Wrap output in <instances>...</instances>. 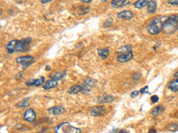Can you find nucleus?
Wrapping results in <instances>:
<instances>
[{
  "mask_svg": "<svg viewBox=\"0 0 178 133\" xmlns=\"http://www.w3.org/2000/svg\"><path fill=\"white\" fill-rule=\"evenodd\" d=\"M82 92V87L80 85H74L68 90V93L71 95H75Z\"/></svg>",
  "mask_w": 178,
  "mask_h": 133,
  "instance_id": "nucleus-21",
  "label": "nucleus"
},
{
  "mask_svg": "<svg viewBox=\"0 0 178 133\" xmlns=\"http://www.w3.org/2000/svg\"><path fill=\"white\" fill-rule=\"evenodd\" d=\"M140 77H141V75L139 73H135L134 75V77H133L134 81H136H136H138V80L140 78Z\"/></svg>",
  "mask_w": 178,
  "mask_h": 133,
  "instance_id": "nucleus-28",
  "label": "nucleus"
},
{
  "mask_svg": "<svg viewBox=\"0 0 178 133\" xmlns=\"http://www.w3.org/2000/svg\"><path fill=\"white\" fill-rule=\"evenodd\" d=\"M56 133H81L80 129L71 126L69 123H62L55 128Z\"/></svg>",
  "mask_w": 178,
  "mask_h": 133,
  "instance_id": "nucleus-5",
  "label": "nucleus"
},
{
  "mask_svg": "<svg viewBox=\"0 0 178 133\" xmlns=\"http://www.w3.org/2000/svg\"><path fill=\"white\" fill-rule=\"evenodd\" d=\"M163 18L157 17L153 19L148 25L147 30L151 35H157L163 30Z\"/></svg>",
  "mask_w": 178,
  "mask_h": 133,
  "instance_id": "nucleus-4",
  "label": "nucleus"
},
{
  "mask_svg": "<svg viewBox=\"0 0 178 133\" xmlns=\"http://www.w3.org/2000/svg\"><path fill=\"white\" fill-rule=\"evenodd\" d=\"M112 24H113V19H111V18H108V19H107V20L104 22L103 27L104 28L109 27H111V25H112Z\"/></svg>",
  "mask_w": 178,
  "mask_h": 133,
  "instance_id": "nucleus-24",
  "label": "nucleus"
},
{
  "mask_svg": "<svg viewBox=\"0 0 178 133\" xmlns=\"http://www.w3.org/2000/svg\"><path fill=\"white\" fill-rule=\"evenodd\" d=\"M53 1V0H41V3H42V4H45V3L50 2V1Z\"/></svg>",
  "mask_w": 178,
  "mask_h": 133,
  "instance_id": "nucleus-31",
  "label": "nucleus"
},
{
  "mask_svg": "<svg viewBox=\"0 0 178 133\" xmlns=\"http://www.w3.org/2000/svg\"><path fill=\"white\" fill-rule=\"evenodd\" d=\"M148 86H145V87L141 89L140 93H142V94H144V93H148V92H147V90H148Z\"/></svg>",
  "mask_w": 178,
  "mask_h": 133,
  "instance_id": "nucleus-29",
  "label": "nucleus"
},
{
  "mask_svg": "<svg viewBox=\"0 0 178 133\" xmlns=\"http://www.w3.org/2000/svg\"><path fill=\"white\" fill-rule=\"evenodd\" d=\"M66 75V71H62V72H52L50 75V78L51 79H54L56 81H59L63 78Z\"/></svg>",
  "mask_w": 178,
  "mask_h": 133,
  "instance_id": "nucleus-16",
  "label": "nucleus"
},
{
  "mask_svg": "<svg viewBox=\"0 0 178 133\" xmlns=\"http://www.w3.org/2000/svg\"><path fill=\"white\" fill-rule=\"evenodd\" d=\"M28 99H29V98L25 99V100L20 101L19 103H18L17 106H20V107H28V106H29V105H30V103L28 102Z\"/></svg>",
  "mask_w": 178,
  "mask_h": 133,
  "instance_id": "nucleus-23",
  "label": "nucleus"
},
{
  "mask_svg": "<svg viewBox=\"0 0 178 133\" xmlns=\"http://www.w3.org/2000/svg\"><path fill=\"white\" fill-rule=\"evenodd\" d=\"M134 13L131 10H123L120 13H119L117 14V18L120 19H131L132 18H134Z\"/></svg>",
  "mask_w": 178,
  "mask_h": 133,
  "instance_id": "nucleus-12",
  "label": "nucleus"
},
{
  "mask_svg": "<svg viewBox=\"0 0 178 133\" xmlns=\"http://www.w3.org/2000/svg\"><path fill=\"white\" fill-rule=\"evenodd\" d=\"M57 86V81H56L54 79H50L49 81H47L46 83H44V84L43 85V89H44V90H50V89L55 88Z\"/></svg>",
  "mask_w": 178,
  "mask_h": 133,
  "instance_id": "nucleus-15",
  "label": "nucleus"
},
{
  "mask_svg": "<svg viewBox=\"0 0 178 133\" xmlns=\"http://www.w3.org/2000/svg\"><path fill=\"white\" fill-rule=\"evenodd\" d=\"M148 0H138L134 3V6L137 9H141L148 5Z\"/></svg>",
  "mask_w": 178,
  "mask_h": 133,
  "instance_id": "nucleus-20",
  "label": "nucleus"
},
{
  "mask_svg": "<svg viewBox=\"0 0 178 133\" xmlns=\"http://www.w3.org/2000/svg\"><path fill=\"white\" fill-rule=\"evenodd\" d=\"M44 77L42 76L39 78H37V79H31L29 81H26L25 84L27 86H36V87H39L42 84H43V83L44 82Z\"/></svg>",
  "mask_w": 178,
  "mask_h": 133,
  "instance_id": "nucleus-11",
  "label": "nucleus"
},
{
  "mask_svg": "<svg viewBox=\"0 0 178 133\" xmlns=\"http://www.w3.org/2000/svg\"><path fill=\"white\" fill-rule=\"evenodd\" d=\"M157 10V2L154 0H151L148 1L147 5V11L148 13H154Z\"/></svg>",
  "mask_w": 178,
  "mask_h": 133,
  "instance_id": "nucleus-18",
  "label": "nucleus"
},
{
  "mask_svg": "<svg viewBox=\"0 0 178 133\" xmlns=\"http://www.w3.org/2000/svg\"><path fill=\"white\" fill-rule=\"evenodd\" d=\"M46 69H48V70H50V66H49V65H47V66H46Z\"/></svg>",
  "mask_w": 178,
  "mask_h": 133,
  "instance_id": "nucleus-34",
  "label": "nucleus"
},
{
  "mask_svg": "<svg viewBox=\"0 0 178 133\" xmlns=\"http://www.w3.org/2000/svg\"><path fill=\"white\" fill-rule=\"evenodd\" d=\"M101 1H108V0H101Z\"/></svg>",
  "mask_w": 178,
  "mask_h": 133,
  "instance_id": "nucleus-35",
  "label": "nucleus"
},
{
  "mask_svg": "<svg viewBox=\"0 0 178 133\" xmlns=\"http://www.w3.org/2000/svg\"><path fill=\"white\" fill-rule=\"evenodd\" d=\"M178 128V124H171L169 127V129L170 131H175Z\"/></svg>",
  "mask_w": 178,
  "mask_h": 133,
  "instance_id": "nucleus-25",
  "label": "nucleus"
},
{
  "mask_svg": "<svg viewBox=\"0 0 178 133\" xmlns=\"http://www.w3.org/2000/svg\"><path fill=\"white\" fill-rule=\"evenodd\" d=\"M24 120L28 122H34L36 119V115L35 111L33 109H28L25 111L24 114Z\"/></svg>",
  "mask_w": 178,
  "mask_h": 133,
  "instance_id": "nucleus-8",
  "label": "nucleus"
},
{
  "mask_svg": "<svg viewBox=\"0 0 178 133\" xmlns=\"http://www.w3.org/2000/svg\"><path fill=\"white\" fill-rule=\"evenodd\" d=\"M178 29V15L169 16L163 24V31L166 34H172Z\"/></svg>",
  "mask_w": 178,
  "mask_h": 133,
  "instance_id": "nucleus-2",
  "label": "nucleus"
},
{
  "mask_svg": "<svg viewBox=\"0 0 178 133\" xmlns=\"http://www.w3.org/2000/svg\"><path fill=\"white\" fill-rule=\"evenodd\" d=\"M105 112V106L100 105V106H93L92 108L91 111H90V114H91L92 116L98 117L101 116V115H103Z\"/></svg>",
  "mask_w": 178,
  "mask_h": 133,
  "instance_id": "nucleus-9",
  "label": "nucleus"
},
{
  "mask_svg": "<svg viewBox=\"0 0 178 133\" xmlns=\"http://www.w3.org/2000/svg\"><path fill=\"white\" fill-rule=\"evenodd\" d=\"M129 0H112L111 5L114 8H121L129 4Z\"/></svg>",
  "mask_w": 178,
  "mask_h": 133,
  "instance_id": "nucleus-13",
  "label": "nucleus"
},
{
  "mask_svg": "<svg viewBox=\"0 0 178 133\" xmlns=\"http://www.w3.org/2000/svg\"><path fill=\"white\" fill-rule=\"evenodd\" d=\"M151 102H152L153 103H156L157 102H158L159 97L157 95H152L151 97Z\"/></svg>",
  "mask_w": 178,
  "mask_h": 133,
  "instance_id": "nucleus-26",
  "label": "nucleus"
},
{
  "mask_svg": "<svg viewBox=\"0 0 178 133\" xmlns=\"http://www.w3.org/2000/svg\"><path fill=\"white\" fill-rule=\"evenodd\" d=\"M168 87H169V89L171 91L174 92V93L178 92V77H176V79L171 81L169 84Z\"/></svg>",
  "mask_w": 178,
  "mask_h": 133,
  "instance_id": "nucleus-19",
  "label": "nucleus"
},
{
  "mask_svg": "<svg viewBox=\"0 0 178 133\" xmlns=\"http://www.w3.org/2000/svg\"><path fill=\"white\" fill-rule=\"evenodd\" d=\"M31 41V38H26L22 40H12L6 45L7 53L12 54L14 52H26L29 49V44Z\"/></svg>",
  "mask_w": 178,
  "mask_h": 133,
  "instance_id": "nucleus-1",
  "label": "nucleus"
},
{
  "mask_svg": "<svg viewBox=\"0 0 178 133\" xmlns=\"http://www.w3.org/2000/svg\"><path fill=\"white\" fill-rule=\"evenodd\" d=\"M98 55L102 58V59H106L110 55L109 47H105L102 49H98Z\"/></svg>",
  "mask_w": 178,
  "mask_h": 133,
  "instance_id": "nucleus-17",
  "label": "nucleus"
},
{
  "mask_svg": "<svg viewBox=\"0 0 178 133\" xmlns=\"http://www.w3.org/2000/svg\"><path fill=\"white\" fill-rule=\"evenodd\" d=\"M65 111V107L62 106H53V107L50 108V109H48V112H50V114L54 115H61V114L63 113Z\"/></svg>",
  "mask_w": 178,
  "mask_h": 133,
  "instance_id": "nucleus-14",
  "label": "nucleus"
},
{
  "mask_svg": "<svg viewBox=\"0 0 178 133\" xmlns=\"http://www.w3.org/2000/svg\"><path fill=\"white\" fill-rule=\"evenodd\" d=\"M164 106L163 105H159V106H156L154 109H153V110L151 111V115L154 116H157V115H160L164 111Z\"/></svg>",
  "mask_w": 178,
  "mask_h": 133,
  "instance_id": "nucleus-22",
  "label": "nucleus"
},
{
  "mask_svg": "<svg viewBox=\"0 0 178 133\" xmlns=\"http://www.w3.org/2000/svg\"><path fill=\"white\" fill-rule=\"evenodd\" d=\"M96 81L94 80L93 78H87L86 80H85L84 82L82 83V84L81 85L82 87V92L81 93L86 94V93H88L89 92H90L93 89V87H94L95 84H96Z\"/></svg>",
  "mask_w": 178,
  "mask_h": 133,
  "instance_id": "nucleus-7",
  "label": "nucleus"
},
{
  "mask_svg": "<svg viewBox=\"0 0 178 133\" xmlns=\"http://www.w3.org/2000/svg\"><path fill=\"white\" fill-rule=\"evenodd\" d=\"M16 63L21 64L23 66L24 69H26L29 66H31L34 61V58L31 56H20V57L16 58Z\"/></svg>",
  "mask_w": 178,
  "mask_h": 133,
  "instance_id": "nucleus-6",
  "label": "nucleus"
},
{
  "mask_svg": "<svg viewBox=\"0 0 178 133\" xmlns=\"http://www.w3.org/2000/svg\"><path fill=\"white\" fill-rule=\"evenodd\" d=\"M82 3H90L91 2V0H80Z\"/></svg>",
  "mask_w": 178,
  "mask_h": 133,
  "instance_id": "nucleus-32",
  "label": "nucleus"
},
{
  "mask_svg": "<svg viewBox=\"0 0 178 133\" xmlns=\"http://www.w3.org/2000/svg\"><path fill=\"white\" fill-rule=\"evenodd\" d=\"M114 100V98L111 95L104 94L97 98V102L99 103H109Z\"/></svg>",
  "mask_w": 178,
  "mask_h": 133,
  "instance_id": "nucleus-10",
  "label": "nucleus"
},
{
  "mask_svg": "<svg viewBox=\"0 0 178 133\" xmlns=\"http://www.w3.org/2000/svg\"><path fill=\"white\" fill-rule=\"evenodd\" d=\"M174 76L175 78H176V77H178V71L176 72V73H174Z\"/></svg>",
  "mask_w": 178,
  "mask_h": 133,
  "instance_id": "nucleus-33",
  "label": "nucleus"
},
{
  "mask_svg": "<svg viewBox=\"0 0 178 133\" xmlns=\"http://www.w3.org/2000/svg\"><path fill=\"white\" fill-rule=\"evenodd\" d=\"M139 91H134L132 92L131 93V97L132 98H134L136 97V96L138 95V94H139Z\"/></svg>",
  "mask_w": 178,
  "mask_h": 133,
  "instance_id": "nucleus-30",
  "label": "nucleus"
},
{
  "mask_svg": "<svg viewBox=\"0 0 178 133\" xmlns=\"http://www.w3.org/2000/svg\"><path fill=\"white\" fill-rule=\"evenodd\" d=\"M133 51L131 45H125L120 48V52L117 53V61L121 63H125L133 59Z\"/></svg>",
  "mask_w": 178,
  "mask_h": 133,
  "instance_id": "nucleus-3",
  "label": "nucleus"
},
{
  "mask_svg": "<svg viewBox=\"0 0 178 133\" xmlns=\"http://www.w3.org/2000/svg\"><path fill=\"white\" fill-rule=\"evenodd\" d=\"M168 2L171 5H178V0H169Z\"/></svg>",
  "mask_w": 178,
  "mask_h": 133,
  "instance_id": "nucleus-27",
  "label": "nucleus"
}]
</instances>
